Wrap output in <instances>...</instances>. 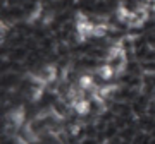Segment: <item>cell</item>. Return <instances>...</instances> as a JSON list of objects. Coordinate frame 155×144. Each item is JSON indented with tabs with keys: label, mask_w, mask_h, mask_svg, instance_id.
Listing matches in <instances>:
<instances>
[{
	"label": "cell",
	"mask_w": 155,
	"mask_h": 144,
	"mask_svg": "<svg viewBox=\"0 0 155 144\" xmlns=\"http://www.w3.org/2000/svg\"><path fill=\"white\" fill-rule=\"evenodd\" d=\"M71 105H72V110L76 113H79V115H86L91 110V101H88L86 98H79V100L72 101Z\"/></svg>",
	"instance_id": "cell-1"
},
{
	"label": "cell",
	"mask_w": 155,
	"mask_h": 144,
	"mask_svg": "<svg viewBox=\"0 0 155 144\" xmlns=\"http://www.w3.org/2000/svg\"><path fill=\"white\" fill-rule=\"evenodd\" d=\"M7 120H9V124H11V125L19 127V125L24 122V110H22V108H14V110L9 113Z\"/></svg>",
	"instance_id": "cell-2"
},
{
	"label": "cell",
	"mask_w": 155,
	"mask_h": 144,
	"mask_svg": "<svg viewBox=\"0 0 155 144\" xmlns=\"http://www.w3.org/2000/svg\"><path fill=\"white\" fill-rule=\"evenodd\" d=\"M54 113H57L59 117H66L69 113V108H67V105L64 101H59V103L54 105Z\"/></svg>",
	"instance_id": "cell-3"
},
{
	"label": "cell",
	"mask_w": 155,
	"mask_h": 144,
	"mask_svg": "<svg viewBox=\"0 0 155 144\" xmlns=\"http://www.w3.org/2000/svg\"><path fill=\"white\" fill-rule=\"evenodd\" d=\"M107 34V24H95L93 26V36L95 38H104Z\"/></svg>",
	"instance_id": "cell-4"
}]
</instances>
